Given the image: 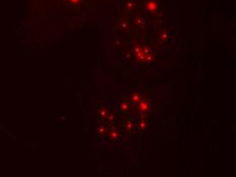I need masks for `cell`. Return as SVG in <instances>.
Instances as JSON below:
<instances>
[{
    "mask_svg": "<svg viewBox=\"0 0 236 177\" xmlns=\"http://www.w3.org/2000/svg\"><path fill=\"white\" fill-rule=\"evenodd\" d=\"M69 1H70L71 3H74V4H76V3H78L79 1H81V0H69Z\"/></svg>",
    "mask_w": 236,
    "mask_h": 177,
    "instance_id": "cell-2",
    "label": "cell"
},
{
    "mask_svg": "<svg viewBox=\"0 0 236 177\" xmlns=\"http://www.w3.org/2000/svg\"><path fill=\"white\" fill-rule=\"evenodd\" d=\"M149 8L152 9V10H153V9H155V8H156V3H155V2H151V3L149 4Z\"/></svg>",
    "mask_w": 236,
    "mask_h": 177,
    "instance_id": "cell-1",
    "label": "cell"
}]
</instances>
